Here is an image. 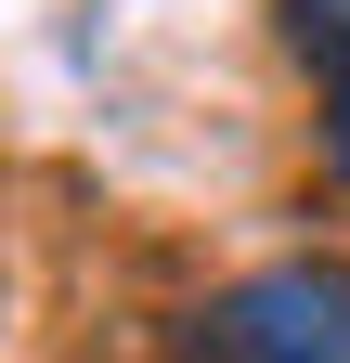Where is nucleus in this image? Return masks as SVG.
<instances>
[{
	"label": "nucleus",
	"mask_w": 350,
	"mask_h": 363,
	"mask_svg": "<svg viewBox=\"0 0 350 363\" xmlns=\"http://www.w3.org/2000/svg\"><path fill=\"white\" fill-rule=\"evenodd\" d=\"M182 363H350V272L337 259H273L234 298L182 325Z\"/></svg>",
	"instance_id": "nucleus-1"
},
{
	"label": "nucleus",
	"mask_w": 350,
	"mask_h": 363,
	"mask_svg": "<svg viewBox=\"0 0 350 363\" xmlns=\"http://www.w3.org/2000/svg\"><path fill=\"white\" fill-rule=\"evenodd\" d=\"M286 52L312 65V117H324V169H350V0H273Z\"/></svg>",
	"instance_id": "nucleus-2"
}]
</instances>
